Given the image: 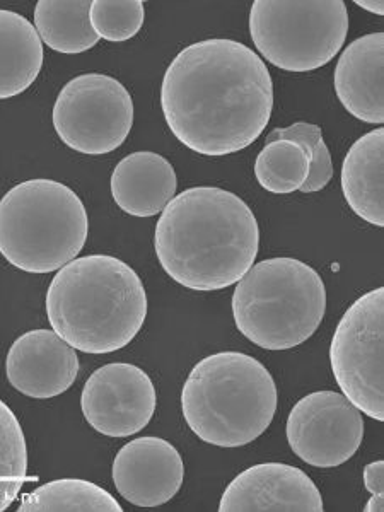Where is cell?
<instances>
[{
	"instance_id": "1",
	"label": "cell",
	"mask_w": 384,
	"mask_h": 512,
	"mask_svg": "<svg viewBox=\"0 0 384 512\" xmlns=\"http://www.w3.org/2000/svg\"><path fill=\"white\" fill-rule=\"evenodd\" d=\"M164 120L190 151L221 158L267 128L274 81L260 55L239 41L209 38L183 48L161 86Z\"/></svg>"
},
{
	"instance_id": "2",
	"label": "cell",
	"mask_w": 384,
	"mask_h": 512,
	"mask_svg": "<svg viewBox=\"0 0 384 512\" xmlns=\"http://www.w3.org/2000/svg\"><path fill=\"white\" fill-rule=\"evenodd\" d=\"M154 248L176 284L198 292L238 284L255 265L260 226L243 198L195 187L173 198L159 217Z\"/></svg>"
},
{
	"instance_id": "3",
	"label": "cell",
	"mask_w": 384,
	"mask_h": 512,
	"mask_svg": "<svg viewBox=\"0 0 384 512\" xmlns=\"http://www.w3.org/2000/svg\"><path fill=\"white\" fill-rule=\"evenodd\" d=\"M53 332L84 354H111L139 335L147 294L134 268L117 256L89 255L60 268L47 292Z\"/></svg>"
},
{
	"instance_id": "4",
	"label": "cell",
	"mask_w": 384,
	"mask_h": 512,
	"mask_svg": "<svg viewBox=\"0 0 384 512\" xmlns=\"http://www.w3.org/2000/svg\"><path fill=\"white\" fill-rule=\"evenodd\" d=\"M277 384L262 362L219 352L193 367L181 410L193 434L217 448H243L267 431L277 412Z\"/></svg>"
},
{
	"instance_id": "5",
	"label": "cell",
	"mask_w": 384,
	"mask_h": 512,
	"mask_svg": "<svg viewBox=\"0 0 384 512\" xmlns=\"http://www.w3.org/2000/svg\"><path fill=\"white\" fill-rule=\"evenodd\" d=\"M326 287L308 263L277 256L256 263L233 296L234 323L251 344L289 350L315 335L325 318Z\"/></svg>"
},
{
	"instance_id": "6",
	"label": "cell",
	"mask_w": 384,
	"mask_h": 512,
	"mask_svg": "<svg viewBox=\"0 0 384 512\" xmlns=\"http://www.w3.org/2000/svg\"><path fill=\"white\" fill-rule=\"evenodd\" d=\"M88 233L81 198L59 181H23L0 200V255L28 274H50L76 260Z\"/></svg>"
},
{
	"instance_id": "7",
	"label": "cell",
	"mask_w": 384,
	"mask_h": 512,
	"mask_svg": "<svg viewBox=\"0 0 384 512\" xmlns=\"http://www.w3.org/2000/svg\"><path fill=\"white\" fill-rule=\"evenodd\" d=\"M349 12L342 0H255L250 35L263 59L287 72L330 64L344 47Z\"/></svg>"
},
{
	"instance_id": "8",
	"label": "cell",
	"mask_w": 384,
	"mask_h": 512,
	"mask_svg": "<svg viewBox=\"0 0 384 512\" xmlns=\"http://www.w3.org/2000/svg\"><path fill=\"white\" fill-rule=\"evenodd\" d=\"M52 118L65 146L88 156H103L127 140L134 125V101L115 77L82 74L62 88Z\"/></svg>"
},
{
	"instance_id": "9",
	"label": "cell",
	"mask_w": 384,
	"mask_h": 512,
	"mask_svg": "<svg viewBox=\"0 0 384 512\" xmlns=\"http://www.w3.org/2000/svg\"><path fill=\"white\" fill-rule=\"evenodd\" d=\"M384 289L359 297L338 323L330 364L342 395L362 414L384 422Z\"/></svg>"
},
{
	"instance_id": "10",
	"label": "cell",
	"mask_w": 384,
	"mask_h": 512,
	"mask_svg": "<svg viewBox=\"0 0 384 512\" xmlns=\"http://www.w3.org/2000/svg\"><path fill=\"white\" fill-rule=\"evenodd\" d=\"M292 453L316 468L344 465L361 448L362 412L342 393L316 391L294 405L286 425Z\"/></svg>"
},
{
	"instance_id": "11",
	"label": "cell",
	"mask_w": 384,
	"mask_h": 512,
	"mask_svg": "<svg viewBox=\"0 0 384 512\" xmlns=\"http://www.w3.org/2000/svg\"><path fill=\"white\" fill-rule=\"evenodd\" d=\"M158 405L152 379L134 364L99 367L84 384L81 408L94 431L108 437L134 436L146 429Z\"/></svg>"
},
{
	"instance_id": "12",
	"label": "cell",
	"mask_w": 384,
	"mask_h": 512,
	"mask_svg": "<svg viewBox=\"0 0 384 512\" xmlns=\"http://www.w3.org/2000/svg\"><path fill=\"white\" fill-rule=\"evenodd\" d=\"M221 512H323L315 482L296 466L262 463L239 473L219 502Z\"/></svg>"
},
{
	"instance_id": "13",
	"label": "cell",
	"mask_w": 384,
	"mask_h": 512,
	"mask_svg": "<svg viewBox=\"0 0 384 512\" xmlns=\"http://www.w3.org/2000/svg\"><path fill=\"white\" fill-rule=\"evenodd\" d=\"M183 478L181 454L161 437H137L125 444L113 461L118 494L134 506L168 504L180 492Z\"/></svg>"
},
{
	"instance_id": "14",
	"label": "cell",
	"mask_w": 384,
	"mask_h": 512,
	"mask_svg": "<svg viewBox=\"0 0 384 512\" xmlns=\"http://www.w3.org/2000/svg\"><path fill=\"white\" fill-rule=\"evenodd\" d=\"M6 373L14 390L47 400L69 390L79 374V357L52 330L24 333L7 352Z\"/></svg>"
},
{
	"instance_id": "15",
	"label": "cell",
	"mask_w": 384,
	"mask_h": 512,
	"mask_svg": "<svg viewBox=\"0 0 384 512\" xmlns=\"http://www.w3.org/2000/svg\"><path fill=\"white\" fill-rule=\"evenodd\" d=\"M384 35L352 41L335 67V93L345 110L361 122L384 123Z\"/></svg>"
},
{
	"instance_id": "16",
	"label": "cell",
	"mask_w": 384,
	"mask_h": 512,
	"mask_svg": "<svg viewBox=\"0 0 384 512\" xmlns=\"http://www.w3.org/2000/svg\"><path fill=\"white\" fill-rule=\"evenodd\" d=\"M111 195L128 216L152 217L166 209L178 190V176L156 152L128 154L111 175Z\"/></svg>"
},
{
	"instance_id": "17",
	"label": "cell",
	"mask_w": 384,
	"mask_h": 512,
	"mask_svg": "<svg viewBox=\"0 0 384 512\" xmlns=\"http://www.w3.org/2000/svg\"><path fill=\"white\" fill-rule=\"evenodd\" d=\"M384 128H376L350 147L342 164V190L362 221L384 227Z\"/></svg>"
},
{
	"instance_id": "18",
	"label": "cell",
	"mask_w": 384,
	"mask_h": 512,
	"mask_svg": "<svg viewBox=\"0 0 384 512\" xmlns=\"http://www.w3.org/2000/svg\"><path fill=\"white\" fill-rule=\"evenodd\" d=\"M43 41L35 24L14 11L0 9V99L23 94L40 76Z\"/></svg>"
},
{
	"instance_id": "19",
	"label": "cell",
	"mask_w": 384,
	"mask_h": 512,
	"mask_svg": "<svg viewBox=\"0 0 384 512\" xmlns=\"http://www.w3.org/2000/svg\"><path fill=\"white\" fill-rule=\"evenodd\" d=\"M89 9V0H40L35 7V30L55 52H88L99 41L89 21Z\"/></svg>"
},
{
	"instance_id": "20",
	"label": "cell",
	"mask_w": 384,
	"mask_h": 512,
	"mask_svg": "<svg viewBox=\"0 0 384 512\" xmlns=\"http://www.w3.org/2000/svg\"><path fill=\"white\" fill-rule=\"evenodd\" d=\"M117 499L96 483L81 478L48 482L24 495L19 512H122Z\"/></svg>"
},
{
	"instance_id": "21",
	"label": "cell",
	"mask_w": 384,
	"mask_h": 512,
	"mask_svg": "<svg viewBox=\"0 0 384 512\" xmlns=\"http://www.w3.org/2000/svg\"><path fill=\"white\" fill-rule=\"evenodd\" d=\"M309 169L311 159L303 144L294 140H272L256 158L255 176L263 190L287 195L301 190L308 180Z\"/></svg>"
},
{
	"instance_id": "22",
	"label": "cell",
	"mask_w": 384,
	"mask_h": 512,
	"mask_svg": "<svg viewBox=\"0 0 384 512\" xmlns=\"http://www.w3.org/2000/svg\"><path fill=\"white\" fill-rule=\"evenodd\" d=\"M28 478V444L11 408L0 400V512L11 507Z\"/></svg>"
},
{
	"instance_id": "23",
	"label": "cell",
	"mask_w": 384,
	"mask_h": 512,
	"mask_svg": "<svg viewBox=\"0 0 384 512\" xmlns=\"http://www.w3.org/2000/svg\"><path fill=\"white\" fill-rule=\"evenodd\" d=\"M272 140H294L303 144L309 152L311 169L306 183L301 187L303 193L321 192L332 181L333 163L330 149L323 140V132L315 123L297 122L291 127L275 128L265 139V144Z\"/></svg>"
},
{
	"instance_id": "24",
	"label": "cell",
	"mask_w": 384,
	"mask_h": 512,
	"mask_svg": "<svg viewBox=\"0 0 384 512\" xmlns=\"http://www.w3.org/2000/svg\"><path fill=\"white\" fill-rule=\"evenodd\" d=\"M144 18L142 0H93L89 9V21L99 40H130L142 30Z\"/></svg>"
},
{
	"instance_id": "25",
	"label": "cell",
	"mask_w": 384,
	"mask_h": 512,
	"mask_svg": "<svg viewBox=\"0 0 384 512\" xmlns=\"http://www.w3.org/2000/svg\"><path fill=\"white\" fill-rule=\"evenodd\" d=\"M364 485L373 497L364 507L366 512L384 511V461H373L364 468Z\"/></svg>"
},
{
	"instance_id": "26",
	"label": "cell",
	"mask_w": 384,
	"mask_h": 512,
	"mask_svg": "<svg viewBox=\"0 0 384 512\" xmlns=\"http://www.w3.org/2000/svg\"><path fill=\"white\" fill-rule=\"evenodd\" d=\"M357 6L366 9L367 12H373L376 16H383L384 2L383 0H357Z\"/></svg>"
}]
</instances>
